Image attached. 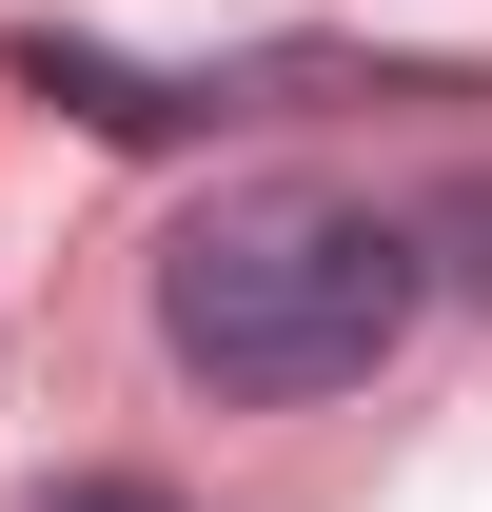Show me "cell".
Masks as SVG:
<instances>
[{
  "label": "cell",
  "mask_w": 492,
  "mask_h": 512,
  "mask_svg": "<svg viewBox=\"0 0 492 512\" xmlns=\"http://www.w3.org/2000/svg\"><path fill=\"white\" fill-rule=\"evenodd\" d=\"M433 256L414 217H374V197H217L178 256H158V355H178L197 394H237V414H296V394H355L394 335H414Z\"/></svg>",
  "instance_id": "cell-1"
},
{
  "label": "cell",
  "mask_w": 492,
  "mask_h": 512,
  "mask_svg": "<svg viewBox=\"0 0 492 512\" xmlns=\"http://www.w3.org/2000/svg\"><path fill=\"white\" fill-rule=\"evenodd\" d=\"M40 512H178V493H158V473H60Z\"/></svg>",
  "instance_id": "cell-2"
}]
</instances>
